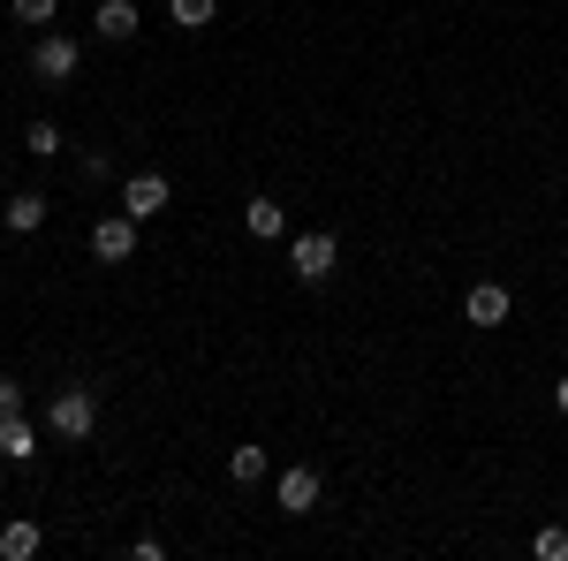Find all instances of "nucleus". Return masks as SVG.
<instances>
[{"label":"nucleus","instance_id":"12","mask_svg":"<svg viewBox=\"0 0 568 561\" xmlns=\"http://www.w3.org/2000/svg\"><path fill=\"white\" fill-rule=\"evenodd\" d=\"M39 547H45V531H39V523H31V517L0 523V554H8V561H31V554H39Z\"/></svg>","mask_w":568,"mask_h":561},{"label":"nucleus","instance_id":"14","mask_svg":"<svg viewBox=\"0 0 568 561\" xmlns=\"http://www.w3.org/2000/svg\"><path fill=\"white\" fill-rule=\"evenodd\" d=\"M227 478H235V485H258L265 478V448H235V455H227Z\"/></svg>","mask_w":568,"mask_h":561},{"label":"nucleus","instance_id":"9","mask_svg":"<svg viewBox=\"0 0 568 561\" xmlns=\"http://www.w3.org/2000/svg\"><path fill=\"white\" fill-rule=\"evenodd\" d=\"M0 220H8V236H39L45 228V198L39 190H16V198L0 206Z\"/></svg>","mask_w":568,"mask_h":561},{"label":"nucleus","instance_id":"13","mask_svg":"<svg viewBox=\"0 0 568 561\" xmlns=\"http://www.w3.org/2000/svg\"><path fill=\"white\" fill-rule=\"evenodd\" d=\"M168 16H175L182 31H205V23L220 16V0H168Z\"/></svg>","mask_w":568,"mask_h":561},{"label":"nucleus","instance_id":"6","mask_svg":"<svg viewBox=\"0 0 568 561\" xmlns=\"http://www.w3.org/2000/svg\"><path fill=\"white\" fill-rule=\"evenodd\" d=\"M136 251V220L130 213H106L99 228H91V259H106V266H122Z\"/></svg>","mask_w":568,"mask_h":561},{"label":"nucleus","instance_id":"4","mask_svg":"<svg viewBox=\"0 0 568 561\" xmlns=\"http://www.w3.org/2000/svg\"><path fill=\"white\" fill-rule=\"evenodd\" d=\"M77 61H84V53H77L69 31H45V39L31 46V77H39V84H69V77H77Z\"/></svg>","mask_w":568,"mask_h":561},{"label":"nucleus","instance_id":"11","mask_svg":"<svg viewBox=\"0 0 568 561\" xmlns=\"http://www.w3.org/2000/svg\"><path fill=\"white\" fill-rule=\"evenodd\" d=\"M243 228H251L258 243H273V236H288V206H273V198H251V206H243Z\"/></svg>","mask_w":568,"mask_h":561},{"label":"nucleus","instance_id":"8","mask_svg":"<svg viewBox=\"0 0 568 561\" xmlns=\"http://www.w3.org/2000/svg\"><path fill=\"white\" fill-rule=\"evenodd\" d=\"M91 31H99L106 46L136 39V0H99V16H91Z\"/></svg>","mask_w":568,"mask_h":561},{"label":"nucleus","instance_id":"10","mask_svg":"<svg viewBox=\"0 0 568 561\" xmlns=\"http://www.w3.org/2000/svg\"><path fill=\"white\" fill-rule=\"evenodd\" d=\"M0 455H8V463H31V455H39V432H31L23 410H16V418H0Z\"/></svg>","mask_w":568,"mask_h":561},{"label":"nucleus","instance_id":"16","mask_svg":"<svg viewBox=\"0 0 568 561\" xmlns=\"http://www.w3.org/2000/svg\"><path fill=\"white\" fill-rule=\"evenodd\" d=\"M530 554L538 561H568V523H546V531L530 539Z\"/></svg>","mask_w":568,"mask_h":561},{"label":"nucleus","instance_id":"17","mask_svg":"<svg viewBox=\"0 0 568 561\" xmlns=\"http://www.w3.org/2000/svg\"><path fill=\"white\" fill-rule=\"evenodd\" d=\"M8 8H16V23H53L61 0H8Z\"/></svg>","mask_w":568,"mask_h":561},{"label":"nucleus","instance_id":"5","mask_svg":"<svg viewBox=\"0 0 568 561\" xmlns=\"http://www.w3.org/2000/svg\"><path fill=\"white\" fill-rule=\"evenodd\" d=\"M318 493H326V485H318V471H311V463H296V471H281V485H273L281 517H311V509H318Z\"/></svg>","mask_w":568,"mask_h":561},{"label":"nucleus","instance_id":"19","mask_svg":"<svg viewBox=\"0 0 568 561\" xmlns=\"http://www.w3.org/2000/svg\"><path fill=\"white\" fill-rule=\"evenodd\" d=\"M554 410H561V418H568V372H561V380H554Z\"/></svg>","mask_w":568,"mask_h":561},{"label":"nucleus","instance_id":"7","mask_svg":"<svg viewBox=\"0 0 568 561\" xmlns=\"http://www.w3.org/2000/svg\"><path fill=\"white\" fill-rule=\"evenodd\" d=\"M463 319H470V327H508V289H500V281H478V289L463 297Z\"/></svg>","mask_w":568,"mask_h":561},{"label":"nucleus","instance_id":"3","mask_svg":"<svg viewBox=\"0 0 568 561\" xmlns=\"http://www.w3.org/2000/svg\"><path fill=\"white\" fill-rule=\"evenodd\" d=\"M168 206H175V182H168L160 168H144V174L122 182V213H130V220H160Z\"/></svg>","mask_w":568,"mask_h":561},{"label":"nucleus","instance_id":"2","mask_svg":"<svg viewBox=\"0 0 568 561\" xmlns=\"http://www.w3.org/2000/svg\"><path fill=\"white\" fill-rule=\"evenodd\" d=\"M45 425L61 432V440H84V432L99 425V394L91 388H61L53 402H45Z\"/></svg>","mask_w":568,"mask_h":561},{"label":"nucleus","instance_id":"15","mask_svg":"<svg viewBox=\"0 0 568 561\" xmlns=\"http://www.w3.org/2000/svg\"><path fill=\"white\" fill-rule=\"evenodd\" d=\"M23 152H31V160H53V152H61V130H53V122H31V130H23Z\"/></svg>","mask_w":568,"mask_h":561},{"label":"nucleus","instance_id":"18","mask_svg":"<svg viewBox=\"0 0 568 561\" xmlns=\"http://www.w3.org/2000/svg\"><path fill=\"white\" fill-rule=\"evenodd\" d=\"M16 410H23V388H16V380L0 372V418H16Z\"/></svg>","mask_w":568,"mask_h":561},{"label":"nucleus","instance_id":"1","mask_svg":"<svg viewBox=\"0 0 568 561\" xmlns=\"http://www.w3.org/2000/svg\"><path fill=\"white\" fill-rule=\"evenodd\" d=\"M334 266H342V243H334L326 228H311V236H296V243H288V273H296V281H311V289H318V281H334Z\"/></svg>","mask_w":568,"mask_h":561}]
</instances>
